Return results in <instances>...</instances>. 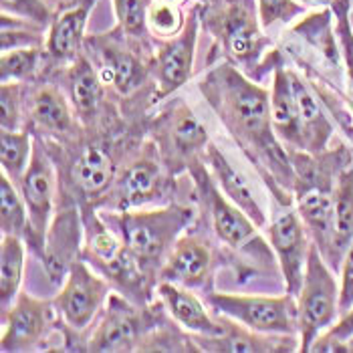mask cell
<instances>
[{"label":"cell","mask_w":353,"mask_h":353,"mask_svg":"<svg viewBox=\"0 0 353 353\" xmlns=\"http://www.w3.org/2000/svg\"><path fill=\"white\" fill-rule=\"evenodd\" d=\"M2 12L12 14L19 21H27L37 27L53 23L51 10L43 0H2Z\"/></svg>","instance_id":"obj_34"},{"label":"cell","mask_w":353,"mask_h":353,"mask_svg":"<svg viewBox=\"0 0 353 353\" xmlns=\"http://www.w3.org/2000/svg\"><path fill=\"white\" fill-rule=\"evenodd\" d=\"M353 307V241L341 261V287H339V309L345 315Z\"/></svg>","instance_id":"obj_38"},{"label":"cell","mask_w":353,"mask_h":353,"mask_svg":"<svg viewBox=\"0 0 353 353\" xmlns=\"http://www.w3.org/2000/svg\"><path fill=\"white\" fill-rule=\"evenodd\" d=\"M341 315L339 287L331 267L313 243L309 248L303 285L297 293V317H299L301 352H311L313 343L335 325Z\"/></svg>","instance_id":"obj_3"},{"label":"cell","mask_w":353,"mask_h":353,"mask_svg":"<svg viewBox=\"0 0 353 353\" xmlns=\"http://www.w3.org/2000/svg\"><path fill=\"white\" fill-rule=\"evenodd\" d=\"M143 331L141 319L134 307L119 297H111L109 311L99 329L89 339L91 352H132L139 333Z\"/></svg>","instance_id":"obj_14"},{"label":"cell","mask_w":353,"mask_h":353,"mask_svg":"<svg viewBox=\"0 0 353 353\" xmlns=\"http://www.w3.org/2000/svg\"><path fill=\"white\" fill-rule=\"evenodd\" d=\"M353 337V307L341 315V319L327 329L325 333L313 343L311 352H347V339Z\"/></svg>","instance_id":"obj_35"},{"label":"cell","mask_w":353,"mask_h":353,"mask_svg":"<svg viewBox=\"0 0 353 353\" xmlns=\"http://www.w3.org/2000/svg\"><path fill=\"white\" fill-rule=\"evenodd\" d=\"M196 39H198V6L190 10L180 34L163 43L156 54V75L160 81V95L176 91L190 79Z\"/></svg>","instance_id":"obj_9"},{"label":"cell","mask_w":353,"mask_h":353,"mask_svg":"<svg viewBox=\"0 0 353 353\" xmlns=\"http://www.w3.org/2000/svg\"><path fill=\"white\" fill-rule=\"evenodd\" d=\"M163 2H168V4H176V6H180L182 2H186V0H163Z\"/></svg>","instance_id":"obj_40"},{"label":"cell","mask_w":353,"mask_h":353,"mask_svg":"<svg viewBox=\"0 0 353 353\" xmlns=\"http://www.w3.org/2000/svg\"><path fill=\"white\" fill-rule=\"evenodd\" d=\"M271 119L274 134L281 141L305 152V134L301 123V111L295 95L291 73L281 65L274 67L271 91Z\"/></svg>","instance_id":"obj_15"},{"label":"cell","mask_w":353,"mask_h":353,"mask_svg":"<svg viewBox=\"0 0 353 353\" xmlns=\"http://www.w3.org/2000/svg\"><path fill=\"white\" fill-rule=\"evenodd\" d=\"M353 241V168L341 172L335 184V210H333V239L325 263L339 271L345 250Z\"/></svg>","instance_id":"obj_18"},{"label":"cell","mask_w":353,"mask_h":353,"mask_svg":"<svg viewBox=\"0 0 353 353\" xmlns=\"http://www.w3.org/2000/svg\"><path fill=\"white\" fill-rule=\"evenodd\" d=\"M0 226L2 234L23 236L28 226V210L23 194L14 188L12 180L2 174L0 176Z\"/></svg>","instance_id":"obj_30"},{"label":"cell","mask_w":353,"mask_h":353,"mask_svg":"<svg viewBox=\"0 0 353 353\" xmlns=\"http://www.w3.org/2000/svg\"><path fill=\"white\" fill-rule=\"evenodd\" d=\"M210 271V250L196 239H180L162 267V281L184 287H198Z\"/></svg>","instance_id":"obj_16"},{"label":"cell","mask_w":353,"mask_h":353,"mask_svg":"<svg viewBox=\"0 0 353 353\" xmlns=\"http://www.w3.org/2000/svg\"><path fill=\"white\" fill-rule=\"evenodd\" d=\"M269 234H271V245L279 256L281 269L285 274L287 293L297 297L301 285H303L309 248H311L309 241H307L305 224L297 212L287 210L272 220Z\"/></svg>","instance_id":"obj_7"},{"label":"cell","mask_w":353,"mask_h":353,"mask_svg":"<svg viewBox=\"0 0 353 353\" xmlns=\"http://www.w3.org/2000/svg\"><path fill=\"white\" fill-rule=\"evenodd\" d=\"M79 216L75 210L59 214L47 232V243L43 248L45 271L51 283L59 285L67 279L79 252Z\"/></svg>","instance_id":"obj_13"},{"label":"cell","mask_w":353,"mask_h":353,"mask_svg":"<svg viewBox=\"0 0 353 353\" xmlns=\"http://www.w3.org/2000/svg\"><path fill=\"white\" fill-rule=\"evenodd\" d=\"M194 178H196V184L204 198V204L210 210L218 239L236 250H250L254 254H267V246L263 245V241L254 232L256 224L246 216L236 204H232L230 200H226L218 194L214 182L208 178V174L202 168L194 170Z\"/></svg>","instance_id":"obj_5"},{"label":"cell","mask_w":353,"mask_h":353,"mask_svg":"<svg viewBox=\"0 0 353 353\" xmlns=\"http://www.w3.org/2000/svg\"><path fill=\"white\" fill-rule=\"evenodd\" d=\"M208 160H210V165L218 178V184L222 186L226 198L232 204H236L256 226H265V212H263V208L256 200V194L245 176L228 162L214 145H208Z\"/></svg>","instance_id":"obj_20"},{"label":"cell","mask_w":353,"mask_h":353,"mask_svg":"<svg viewBox=\"0 0 353 353\" xmlns=\"http://www.w3.org/2000/svg\"><path fill=\"white\" fill-rule=\"evenodd\" d=\"M291 79H293L297 103H299L301 123H303V134H305V152L323 154L333 128H331L329 119L325 117L323 109L319 108L315 95L307 87V83L295 73H291Z\"/></svg>","instance_id":"obj_21"},{"label":"cell","mask_w":353,"mask_h":353,"mask_svg":"<svg viewBox=\"0 0 353 353\" xmlns=\"http://www.w3.org/2000/svg\"><path fill=\"white\" fill-rule=\"evenodd\" d=\"M297 297L291 293L283 297L263 295H226L210 293L208 303L218 313L243 323L256 333H279L295 335L299 333Z\"/></svg>","instance_id":"obj_4"},{"label":"cell","mask_w":353,"mask_h":353,"mask_svg":"<svg viewBox=\"0 0 353 353\" xmlns=\"http://www.w3.org/2000/svg\"><path fill=\"white\" fill-rule=\"evenodd\" d=\"M95 0H75L69 8H65L51 23V34L47 43V51L57 61H67L77 57L81 51L85 25Z\"/></svg>","instance_id":"obj_17"},{"label":"cell","mask_w":353,"mask_h":353,"mask_svg":"<svg viewBox=\"0 0 353 353\" xmlns=\"http://www.w3.org/2000/svg\"><path fill=\"white\" fill-rule=\"evenodd\" d=\"M168 141L178 156H192L208 143V132L186 105L172 111L165 123Z\"/></svg>","instance_id":"obj_24"},{"label":"cell","mask_w":353,"mask_h":353,"mask_svg":"<svg viewBox=\"0 0 353 353\" xmlns=\"http://www.w3.org/2000/svg\"><path fill=\"white\" fill-rule=\"evenodd\" d=\"M101 83H103L101 75L95 71V67L79 54L69 73V89H71L73 105L79 109L83 115L93 113L99 105L101 95H103Z\"/></svg>","instance_id":"obj_27"},{"label":"cell","mask_w":353,"mask_h":353,"mask_svg":"<svg viewBox=\"0 0 353 353\" xmlns=\"http://www.w3.org/2000/svg\"><path fill=\"white\" fill-rule=\"evenodd\" d=\"M109 218L115 222L123 245L150 269L160 265L165 254L172 252L180 232L194 220V212L190 208L172 204L150 212L123 210L119 216Z\"/></svg>","instance_id":"obj_2"},{"label":"cell","mask_w":353,"mask_h":353,"mask_svg":"<svg viewBox=\"0 0 353 353\" xmlns=\"http://www.w3.org/2000/svg\"><path fill=\"white\" fill-rule=\"evenodd\" d=\"M21 194L27 204L28 226L32 230V239L37 241V245H41V239H45L49 218L53 212L54 176L53 168L45 158L39 141H34L32 158L21 180Z\"/></svg>","instance_id":"obj_8"},{"label":"cell","mask_w":353,"mask_h":353,"mask_svg":"<svg viewBox=\"0 0 353 353\" xmlns=\"http://www.w3.org/2000/svg\"><path fill=\"white\" fill-rule=\"evenodd\" d=\"M34 143L25 132L2 130L0 132V160L2 174H6L12 182H21L32 158Z\"/></svg>","instance_id":"obj_28"},{"label":"cell","mask_w":353,"mask_h":353,"mask_svg":"<svg viewBox=\"0 0 353 353\" xmlns=\"http://www.w3.org/2000/svg\"><path fill=\"white\" fill-rule=\"evenodd\" d=\"M108 297V285L103 279L89 271V267L75 261L59 295L54 297V307L63 315L65 323L73 329H85L93 321Z\"/></svg>","instance_id":"obj_6"},{"label":"cell","mask_w":353,"mask_h":353,"mask_svg":"<svg viewBox=\"0 0 353 353\" xmlns=\"http://www.w3.org/2000/svg\"><path fill=\"white\" fill-rule=\"evenodd\" d=\"M99 54H101L99 75L103 83H111L121 93H130L143 81L145 71H143V65L137 61L136 54L117 49L113 45H101Z\"/></svg>","instance_id":"obj_23"},{"label":"cell","mask_w":353,"mask_h":353,"mask_svg":"<svg viewBox=\"0 0 353 353\" xmlns=\"http://www.w3.org/2000/svg\"><path fill=\"white\" fill-rule=\"evenodd\" d=\"M115 2V14L117 23L123 32L130 37L143 39L148 34V12L150 2L148 0H113Z\"/></svg>","instance_id":"obj_32"},{"label":"cell","mask_w":353,"mask_h":353,"mask_svg":"<svg viewBox=\"0 0 353 353\" xmlns=\"http://www.w3.org/2000/svg\"><path fill=\"white\" fill-rule=\"evenodd\" d=\"M303 12L305 8L295 0H259V19L263 28H271L276 23L287 25Z\"/></svg>","instance_id":"obj_36"},{"label":"cell","mask_w":353,"mask_h":353,"mask_svg":"<svg viewBox=\"0 0 353 353\" xmlns=\"http://www.w3.org/2000/svg\"><path fill=\"white\" fill-rule=\"evenodd\" d=\"M345 343H347V352H353V337L352 339H347Z\"/></svg>","instance_id":"obj_41"},{"label":"cell","mask_w":353,"mask_h":353,"mask_svg":"<svg viewBox=\"0 0 353 353\" xmlns=\"http://www.w3.org/2000/svg\"><path fill=\"white\" fill-rule=\"evenodd\" d=\"M4 331H2V352H27L37 347L49 329V309L47 303L21 295L17 303L4 311Z\"/></svg>","instance_id":"obj_11"},{"label":"cell","mask_w":353,"mask_h":353,"mask_svg":"<svg viewBox=\"0 0 353 353\" xmlns=\"http://www.w3.org/2000/svg\"><path fill=\"white\" fill-rule=\"evenodd\" d=\"M246 329H239L236 325H222L220 335H202L200 339H196V343H200L202 350L206 352H279L276 341L259 337L256 331L252 329L246 331Z\"/></svg>","instance_id":"obj_26"},{"label":"cell","mask_w":353,"mask_h":353,"mask_svg":"<svg viewBox=\"0 0 353 353\" xmlns=\"http://www.w3.org/2000/svg\"><path fill=\"white\" fill-rule=\"evenodd\" d=\"M0 103H2V130H14L19 123V85L17 83H2L0 91Z\"/></svg>","instance_id":"obj_37"},{"label":"cell","mask_w":353,"mask_h":353,"mask_svg":"<svg viewBox=\"0 0 353 353\" xmlns=\"http://www.w3.org/2000/svg\"><path fill=\"white\" fill-rule=\"evenodd\" d=\"M200 87L250 158L265 163L279 184L293 188L297 180L295 168L289 165L274 134L269 93L228 63L216 67Z\"/></svg>","instance_id":"obj_1"},{"label":"cell","mask_w":353,"mask_h":353,"mask_svg":"<svg viewBox=\"0 0 353 353\" xmlns=\"http://www.w3.org/2000/svg\"><path fill=\"white\" fill-rule=\"evenodd\" d=\"M113 174H115L113 160L99 145L85 148L73 162V170H71L73 182L87 196H99L108 190L113 182Z\"/></svg>","instance_id":"obj_22"},{"label":"cell","mask_w":353,"mask_h":353,"mask_svg":"<svg viewBox=\"0 0 353 353\" xmlns=\"http://www.w3.org/2000/svg\"><path fill=\"white\" fill-rule=\"evenodd\" d=\"M163 186H165V180L162 176L160 163L150 158H141L137 162L130 163L125 172L119 176V180L115 182L111 206L123 212L141 204L154 202L163 194Z\"/></svg>","instance_id":"obj_12"},{"label":"cell","mask_w":353,"mask_h":353,"mask_svg":"<svg viewBox=\"0 0 353 353\" xmlns=\"http://www.w3.org/2000/svg\"><path fill=\"white\" fill-rule=\"evenodd\" d=\"M148 23L154 28L160 37H174L178 30H182L186 21L182 19V12L176 4H168V2H156L150 4V12H148Z\"/></svg>","instance_id":"obj_33"},{"label":"cell","mask_w":353,"mask_h":353,"mask_svg":"<svg viewBox=\"0 0 353 353\" xmlns=\"http://www.w3.org/2000/svg\"><path fill=\"white\" fill-rule=\"evenodd\" d=\"M158 293L162 297L165 309L170 311V315L182 327L190 329L198 335H220L222 333V325H218L210 319L204 305L196 299L190 291L182 289L176 283L162 281L158 287Z\"/></svg>","instance_id":"obj_19"},{"label":"cell","mask_w":353,"mask_h":353,"mask_svg":"<svg viewBox=\"0 0 353 353\" xmlns=\"http://www.w3.org/2000/svg\"><path fill=\"white\" fill-rule=\"evenodd\" d=\"M305 4H311V6H327V4H331L333 0H303Z\"/></svg>","instance_id":"obj_39"},{"label":"cell","mask_w":353,"mask_h":353,"mask_svg":"<svg viewBox=\"0 0 353 353\" xmlns=\"http://www.w3.org/2000/svg\"><path fill=\"white\" fill-rule=\"evenodd\" d=\"M25 269V246L21 236L2 234L0 245V301L2 311L12 307Z\"/></svg>","instance_id":"obj_25"},{"label":"cell","mask_w":353,"mask_h":353,"mask_svg":"<svg viewBox=\"0 0 353 353\" xmlns=\"http://www.w3.org/2000/svg\"><path fill=\"white\" fill-rule=\"evenodd\" d=\"M216 19V32L226 53L239 63H252L263 51L265 39L259 32L248 0H230Z\"/></svg>","instance_id":"obj_10"},{"label":"cell","mask_w":353,"mask_h":353,"mask_svg":"<svg viewBox=\"0 0 353 353\" xmlns=\"http://www.w3.org/2000/svg\"><path fill=\"white\" fill-rule=\"evenodd\" d=\"M32 117L49 132H67L71 128V111L63 95L53 87H43L32 97Z\"/></svg>","instance_id":"obj_29"},{"label":"cell","mask_w":353,"mask_h":353,"mask_svg":"<svg viewBox=\"0 0 353 353\" xmlns=\"http://www.w3.org/2000/svg\"><path fill=\"white\" fill-rule=\"evenodd\" d=\"M37 63H39V49L37 47L2 51L0 79H2V83L30 79L37 71Z\"/></svg>","instance_id":"obj_31"}]
</instances>
